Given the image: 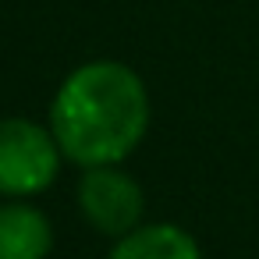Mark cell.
<instances>
[{
	"instance_id": "5b68a950",
	"label": "cell",
	"mask_w": 259,
	"mask_h": 259,
	"mask_svg": "<svg viewBox=\"0 0 259 259\" xmlns=\"http://www.w3.org/2000/svg\"><path fill=\"white\" fill-rule=\"evenodd\" d=\"M110 259H202V255L188 231L174 224H153L124 234L110 252Z\"/></svg>"
},
{
	"instance_id": "277c9868",
	"label": "cell",
	"mask_w": 259,
	"mask_h": 259,
	"mask_svg": "<svg viewBox=\"0 0 259 259\" xmlns=\"http://www.w3.org/2000/svg\"><path fill=\"white\" fill-rule=\"evenodd\" d=\"M54 245L50 220L25 202L0 206V259H47Z\"/></svg>"
},
{
	"instance_id": "7a4b0ae2",
	"label": "cell",
	"mask_w": 259,
	"mask_h": 259,
	"mask_svg": "<svg viewBox=\"0 0 259 259\" xmlns=\"http://www.w3.org/2000/svg\"><path fill=\"white\" fill-rule=\"evenodd\" d=\"M61 167V146L54 132L25 117L0 121V192L4 195H36L43 192Z\"/></svg>"
},
{
	"instance_id": "3957f363",
	"label": "cell",
	"mask_w": 259,
	"mask_h": 259,
	"mask_svg": "<svg viewBox=\"0 0 259 259\" xmlns=\"http://www.w3.org/2000/svg\"><path fill=\"white\" fill-rule=\"evenodd\" d=\"M78 206L100 234L124 238L135 231L142 217V188L135 185V178H128L114 163L89 167L78 185Z\"/></svg>"
},
{
	"instance_id": "6da1fadb",
	"label": "cell",
	"mask_w": 259,
	"mask_h": 259,
	"mask_svg": "<svg viewBox=\"0 0 259 259\" xmlns=\"http://www.w3.org/2000/svg\"><path fill=\"white\" fill-rule=\"evenodd\" d=\"M146 124V85L128 64L117 61H93L71 71L50 107V132L61 153L82 167L124 160L142 142Z\"/></svg>"
}]
</instances>
